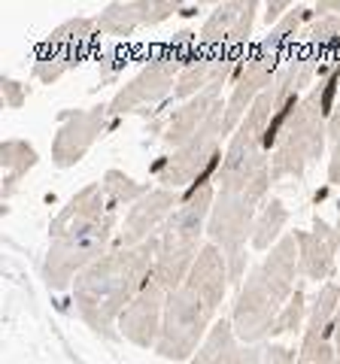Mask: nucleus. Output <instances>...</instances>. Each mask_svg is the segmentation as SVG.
<instances>
[{
	"mask_svg": "<svg viewBox=\"0 0 340 364\" xmlns=\"http://www.w3.org/2000/svg\"><path fill=\"white\" fill-rule=\"evenodd\" d=\"M228 261L213 243L201 249L195 267L188 270L183 286L167 294L161 337L155 343V355L164 361L188 364L191 355L207 340L210 328L219 322V310L228 294Z\"/></svg>",
	"mask_w": 340,
	"mask_h": 364,
	"instance_id": "f257e3e1",
	"label": "nucleus"
},
{
	"mask_svg": "<svg viewBox=\"0 0 340 364\" xmlns=\"http://www.w3.org/2000/svg\"><path fill=\"white\" fill-rule=\"evenodd\" d=\"M158 258V237L140 246H112L107 255H100L92 267H85L73 282V306L76 316L92 334L104 340L119 337V318L140 289L152 279Z\"/></svg>",
	"mask_w": 340,
	"mask_h": 364,
	"instance_id": "f03ea898",
	"label": "nucleus"
},
{
	"mask_svg": "<svg viewBox=\"0 0 340 364\" xmlns=\"http://www.w3.org/2000/svg\"><path fill=\"white\" fill-rule=\"evenodd\" d=\"M340 82V61L301 97L298 109L292 112L286 131L270 152V179H304L313 164L328 149V119L334 112Z\"/></svg>",
	"mask_w": 340,
	"mask_h": 364,
	"instance_id": "7ed1b4c3",
	"label": "nucleus"
},
{
	"mask_svg": "<svg viewBox=\"0 0 340 364\" xmlns=\"http://www.w3.org/2000/svg\"><path fill=\"white\" fill-rule=\"evenodd\" d=\"M216 203V176H203L183 191L176 213L158 234V258L152 279L167 294L183 286L188 270L195 267L201 249L207 246V222Z\"/></svg>",
	"mask_w": 340,
	"mask_h": 364,
	"instance_id": "20e7f679",
	"label": "nucleus"
},
{
	"mask_svg": "<svg viewBox=\"0 0 340 364\" xmlns=\"http://www.w3.org/2000/svg\"><path fill=\"white\" fill-rule=\"evenodd\" d=\"M198 49L195 31H179L167 46H155L149 58L124 82L110 100V116L122 119L128 112H140V107H158L167 97H174V85L179 76V67L191 58Z\"/></svg>",
	"mask_w": 340,
	"mask_h": 364,
	"instance_id": "39448f33",
	"label": "nucleus"
},
{
	"mask_svg": "<svg viewBox=\"0 0 340 364\" xmlns=\"http://www.w3.org/2000/svg\"><path fill=\"white\" fill-rule=\"evenodd\" d=\"M119 225H122L119 210H112L97 225L49 237V249H46V258H43V282H46V289L49 291L73 289L79 273L92 267L100 255H107L116 246Z\"/></svg>",
	"mask_w": 340,
	"mask_h": 364,
	"instance_id": "423d86ee",
	"label": "nucleus"
},
{
	"mask_svg": "<svg viewBox=\"0 0 340 364\" xmlns=\"http://www.w3.org/2000/svg\"><path fill=\"white\" fill-rule=\"evenodd\" d=\"M222 143H228V128H225V100L210 112L203 128L191 136L186 146L167 152L152 164L155 182L174 191L191 188L203 176H216L222 164Z\"/></svg>",
	"mask_w": 340,
	"mask_h": 364,
	"instance_id": "0eeeda50",
	"label": "nucleus"
},
{
	"mask_svg": "<svg viewBox=\"0 0 340 364\" xmlns=\"http://www.w3.org/2000/svg\"><path fill=\"white\" fill-rule=\"evenodd\" d=\"M258 210L262 207H255L243 195H231V191L216 188V203H213V213L207 222V243H213L225 255V261H228V279L237 289H240L243 277L249 273L246 246H253Z\"/></svg>",
	"mask_w": 340,
	"mask_h": 364,
	"instance_id": "6e6552de",
	"label": "nucleus"
},
{
	"mask_svg": "<svg viewBox=\"0 0 340 364\" xmlns=\"http://www.w3.org/2000/svg\"><path fill=\"white\" fill-rule=\"evenodd\" d=\"M286 55H289L286 49H277V46H270L267 40L255 43L253 49L243 55V61L231 79V91H228V97H225V128H228V136L237 131V124L243 122L249 107L277 82Z\"/></svg>",
	"mask_w": 340,
	"mask_h": 364,
	"instance_id": "1a4fd4ad",
	"label": "nucleus"
},
{
	"mask_svg": "<svg viewBox=\"0 0 340 364\" xmlns=\"http://www.w3.org/2000/svg\"><path fill=\"white\" fill-rule=\"evenodd\" d=\"M282 306H286V301L267 286V279L262 277L258 264H253L234 294V304H231L228 318L234 325V334L249 346H262L265 340H270V331H274Z\"/></svg>",
	"mask_w": 340,
	"mask_h": 364,
	"instance_id": "9d476101",
	"label": "nucleus"
},
{
	"mask_svg": "<svg viewBox=\"0 0 340 364\" xmlns=\"http://www.w3.org/2000/svg\"><path fill=\"white\" fill-rule=\"evenodd\" d=\"M97 21L85 16H73L61 21L46 40L40 43L37 55H33V79H40L43 85H55L64 73H70L73 67L83 64L85 52L92 49L97 37Z\"/></svg>",
	"mask_w": 340,
	"mask_h": 364,
	"instance_id": "9b49d317",
	"label": "nucleus"
},
{
	"mask_svg": "<svg viewBox=\"0 0 340 364\" xmlns=\"http://www.w3.org/2000/svg\"><path fill=\"white\" fill-rule=\"evenodd\" d=\"M110 119H112L110 104L61 112L58 131L52 136V164L58 170L76 167L88 152H92V146L104 136Z\"/></svg>",
	"mask_w": 340,
	"mask_h": 364,
	"instance_id": "f8f14e48",
	"label": "nucleus"
},
{
	"mask_svg": "<svg viewBox=\"0 0 340 364\" xmlns=\"http://www.w3.org/2000/svg\"><path fill=\"white\" fill-rule=\"evenodd\" d=\"M179 200H183V191L164 188V186H152V191L146 198H140L134 207L124 210L119 234H116V246H140L146 240L161 234V228L167 225V219L176 213Z\"/></svg>",
	"mask_w": 340,
	"mask_h": 364,
	"instance_id": "ddd939ff",
	"label": "nucleus"
},
{
	"mask_svg": "<svg viewBox=\"0 0 340 364\" xmlns=\"http://www.w3.org/2000/svg\"><path fill=\"white\" fill-rule=\"evenodd\" d=\"M179 9V0H116L100 9L95 21L104 37H131L140 28H155L174 16H183Z\"/></svg>",
	"mask_w": 340,
	"mask_h": 364,
	"instance_id": "4468645a",
	"label": "nucleus"
},
{
	"mask_svg": "<svg viewBox=\"0 0 340 364\" xmlns=\"http://www.w3.org/2000/svg\"><path fill=\"white\" fill-rule=\"evenodd\" d=\"M164 306H167V291L155 279H149L137 298L124 306L119 318V337L137 349L155 352V343L161 337V325H164Z\"/></svg>",
	"mask_w": 340,
	"mask_h": 364,
	"instance_id": "2eb2a0df",
	"label": "nucleus"
},
{
	"mask_svg": "<svg viewBox=\"0 0 340 364\" xmlns=\"http://www.w3.org/2000/svg\"><path fill=\"white\" fill-rule=\"evenodd\" d=\"M298 243V277L325 286L337 264V249H340V228L328 225L316 215L310 231H292Z\"/></svg>",
	"mask_w": 340,
	"mask_h": 364,
	"instance_id": "dca6fc26",
	"label": "nucleus"
},
{
	"mask_svg": "<svg viewBox=\"0 0 340 364\" xmlns=\"http://www.w3.org/2000/svg\"><path fill=\"white\" fill-rule=\"evenodd\" d=\"M222 88H225V85H213V88H207V91H201L198 97L183 100V104H179L174 112H170L167 122H164V128H161V143L167 146L170 152L179 149V146H186L191 136H195V134L203 128V122L210 119V112L225 100Z\"/></svg>",
	"mask_w": 340,
	"mask_h": 364,
	"instance_id": "f3484780",
	"label": "nucleus"
},
{
	"mask_svg": "<svg viewBox=\"0 0 340 364\" xmlns=\"http://www.w3.org/2000/svg\"><path fill=\"white\" fill-rule=\"evenodd\" d=\"M265 346H249L234 334L231 318H219L188 364H262Z\"/></svg>",
	"mask_w": 340,
	"mask_h": 364,
	"instance_id": "a211bd4d",
	"label": "nucleus"
},
{
	"mask_svg": "<svg viewBox=\"0 0 340 364\" xmlns=\"http://www.w3.org/2000/svg\"><path fill=\"white\" fill-rule=\"evenodd\" d=\"M37 164H40V152L28 140H18V136L4 140V146H0V203H9L18 195L21 179Z\"/></svg>",
	"mask_w": 340,
	"mask_h": 364,
	"instance_id": "6ab92c4d",
	"label": "nucleus"
},
{
	"mask_svg": "<svg viewBox=\"0 0 340 364\" xmlns=\"http://www.w3.org/2000/svg\"><path fill=\"white\" fill-rule=\"evenodd\" d=\"M243 4L246 0H237V4H216L210 9L201 31H198V46L203 52H225L228 49L237 21L243 16Z\"/></svg>",
	"mask_w": 340,
	"mask_h": 364,
	"instance_id": "aec40b11",
	"label": "nucleus"
},
{
	"mask_svg": "<svg viewBox=\"0 0 340 364\" xmlns=\"http://www.w3.org/2000/svg\"><path fill=\"white\" fill-rule=\"evenodd\" d=\"M286 225H289V207L280 198H267L255 215V231H253L255 252H270L286 237Z\"/></svg>",
	"mask_w": 340,
	"mask_h": 364,
	"instance_id": "412c9836",
	"label": "nucleus"
},
{
	"mask_svg": "<svg viewBox=\"0 0 340 364\" xmlns=\"http://www.w3.org/2000/svg\"><path fill=\"white\" fill-rule=\"evenodd\" d=\"M100 188L107 195V203L112 210H122V207H134L140 198H146L152 191L149 182H137L134 176H128L124 170L110 167L104 176H100Z\"/></svg>",
	"mask_w": 340,
	"mask_h": 364,
	"instance_id": "4be33fe9",
	"label": "nucleus"
},
{
	"mask_svg": "<svg viewBox=\"0 0 340 364\" xmlns=\"http://www.w3.org/2000/svg\"><path fill=\"white\" fill-rule=\"evenodd\" d=\"M307 313H310V298H307V291H304V286L298 282V289H294V294L286 301V306L280 310L277 325H274V331H270V337H292V334H304V325H307Z\"/></svg>",
	"mask_w": 340,
	"mask_h": 364,
	"instance_id": "5701e85b",
	"label": "nucleus"
},
{
	"mask_svg": "<svg viewBox=\"0 0 340 364\" xmlns=\"http://www.w3.org/2000/svg\"><path fill=\"white\" fill-rule=\"evenodd\" d=\"M294 364H340L331 334H301L298 361Z\"/></svg>",
	"mask_w": 340,
	"mask_h": 364,
	"instance_id": "b1692460",
	"label": "nucleus"
},
{
	"mask_svg": "<svg viewBox=\"0 0 340 364\" xmlns=\"http://www.w3.org/2000/svg\"><path fill=\"white\" fill-rule=\"evenodd\" d=\"M328 146H331V155H328V182L334 188H340V107H334L331 119H328Z\"/></svg>",
	"mask_w": 340,
	"mask_h": 364,
	"instance_id": "393cba45",
	"label": "nucleus"
},
{
	"mask_svg": "<svg viewBox=\"0 0 340 364\" xmlns=\"http://www.w3.org/2000/svg\"><path fill=\"white\" fill-rule=\"evenodd\" d=\"M0 95H4V104L9 109H21L25 100H28V85L18 82V79H13V76H4L0 79Z\"/></svg>",
	"mask_w": 340,
	"mask_h": 364,
	"instance_id": "a878e982",
	"label": "nucleus"
},
{
	"mask_svg": "<svg viewBox=\"0 0 340 364\" xmlns=\"http://www.w3.org/2000/svg\"><path fill=\"white\" fill-rule=\"evenodd\" d=\"M294 361H298V352H294V346H289V343H270V346H265L262 364H294Z\"/></svg>",
	"mask_w": 340,
	"mask_h": 364,
	"instance_id": "bb28decb",
	"label": "nucleus"
},
{
	"mask_svg": "<svg viewBox=\"0 0 340 364\" xmlns=\"http://www.w3.org/2000/svg\"><path fill=\"white\" fill-rule=\"evenodd\" d=\"M292 6H294V4H289V0H274V4H265V6H262V9H265V13H262V21H265L267 28H274L277 21L289 13Z\"/></svg>",
	"mask_w": 340,
	"mask_h": 364,
	"instance_id": "cd10ccee",
	"label": "nucleus"
},
{
	"mask_svg": "<svg viewBox=\"0 0 340 364\" xmlns=\"http://www.w3.org/2000/svg\"><path fill=\"white\" fill-rule=\"evenodd\" d=\"M331 343H334V352L340 358V304H337V313H334V331H331Z\"/></svg>",
	"mask_w": 340,
	"mask_h": 364,
	"instance_id": "c85d7f7f",
	"label": "nucleus"
},
{
	"mask_svg": "<svg viewBox=\"0 0 340 364\" xmlns=\"http://www.w3.org/2000/svg\"><path fill=\"white\" fill-rule=\"evenodd\" d=\"M337 228H340V219H337Z\"/></svg>",
	"mask_w": 340,
	"mask_h": 364,
	"instance_id": "c756f323",
	"label": "nucleus"
}]
</instances>
